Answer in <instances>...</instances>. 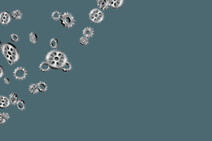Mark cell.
<instances>
[{"label": "cell", "instance_id": "cell-1", "mask_svg": "<svg viewBox=\"0 0 212 141\" xmlns=\"http://www.w3.org/2000/svg\"><path fill=\"white\" fill-rule=\"evenodd\" d=\"M45 60L50 66L51 68L55 70H61L68 61V59L64 53L56 50H54L47 53Z\"/></svg>", "mask_w": 212, "mask_h": 141}, {"label": "cell", "instance_id": "cell-2", "mask_svg": "<svg viewBox=\"0 0 212 141\" xmlns=\"http://www.w3.org/2000/svg\"><path fill=\"white\" fill-rule=\"evenodd\" d=\"M3 55L9 65L12 66L19 61L20 58L19 52L17 47L12 43H4L1 47Z\"/></svg>", "mask_w": 212, "mask_h": 141}, {"label": "cell", "instance_id": "cell-3", "mask_svg": "<svg viewBox=\"0 0 212 141\" xmlns=\"http://www.w3.org/2000/svg\"><path fill=\"white\" fill-rule=\"evenodd\" d=\"M89 19L94 23L98 24L104 20V12L99 8H94L90 11Z\"/></svg>", "mask_w": 212, "mask_h": 141}, {"label": "cell", "instance_id": "cell-4", "mask_svg": "<svg viewBox=\"0 0 212 141\" xmlns=\"http://www.w3.org/2000/svg\"><path fill=\"white\" fill-rule=\"evenodd\" d=\"M60 20L62 25L67 28H71L75 24V21L74 17L69 12H64L61 16Z\"/></svg>", "mask_w": 212, "mask_h": 141}, {"label": "cell", "instance_id": "cell-5", "mask_svg": "<svg viewBox=\"0 0 212 141\" xmlns=\"http://www.w3.org/2000/svg\"><path fill=\"white\" fill-rule=\"evenodd\" d=\"M27 75V71L25 68L22 67H17L13 72V76L15 79L19 81L25 79Z\"/></svg>", "mask_w": 212, "mask_h": 141}, {"label": "cell", "instance_id": "cell-6", "mask_svg": "<svg viewBox=\"0 0 212 141\" xmlns=\"http://www.w3.org/2000/svg\"><path fill=\"white\" fill-rule=\"evenodd\" d=\"M11 15L7 11H3L0 13V23L4 25H7L11 22Z\"/></svg>", "mask_w": 212, "mask_h": 141}, {"label": "cell", "instance_id": "cell-7", "mask_svg": "<svg viewBox=\"0 0 212 141\" xmlns=\"http://www.w3.org/2000/svg\"><path fill=\"white\" fill-rule=\"evenodd\" d=\"M10 103L9 98L7 96H0V108H7L10 106Z\"/></svg>", "mask_w": 212, "mask_h": 141}, {"label": "cell", "instance_id": "cell-8", "mask_svg": "<svg viewBox=\"0 0 212 141\" xmlns=\"http://www.w3.org/2000/svg\"><path fill=\"white\" fill-rule=\"evenodd\" d=\"M98 7L101 10H107L109 7V0H96Z\"/></svg>", "mask_w": 212, "mask_h": 141}, {"label": "cell", "instance_id": "cell-9", "mask_svg": "<svg viewBox=\"0 0 212 141\" xmlns=\"http://www.w3.org/2000/svg\"><path fill=\"white\" fill-rule=\"evenodd\" d=\"M124 0H109V6L115 9L121 8L124 4Z\"/></svg>", "mask_w": 212, "mask_h": 141}, {"label": "cell", "instance_id": "cell-10", "mask_svg": "<svg viewBox=\"0 0 212 141\" xmlns=\"http://www.w3.org/2000/svg\"><path fill=\"white\" fill-rule=\"evenodd\" d=\"M82 34H83L84 37H87L88 38H92L94 35L93 29L91 27H87L85 28L82 31Z\"/></svg>", "mask_w": 212, "mask_h": 141}, {"label": "cell", "instance_id": "cell-11", "mask_svg": "<svg viewBox=\"0 0 212 141\" xmlns=\"http://www.w3.org/2000/svg\"><path fill=\"white\" fill-rule=\"evenodd\" d=\"M39 68L40 70L44 72H46L49 71L51 69L50 66L45 61L42 62L39 66Z\"/></svg>", "mask_w": 212, "mask_h": 141}, {"label": "cell", "instance_id": "cell-12", "mask_svg": "<svg viewBox=\"0 0 212 141\" xmlns=\"http://www.w3.org/2000/svg\"><path fill=\"white\" fill-rule=\"evenodd\" d=\"M9 100H10V103L13 105H15L17 104V101H18V97L17 94L15 93H11L9 95Z\"/></svg>", "mask_w": 212, "mask_h": 141}, {"label": "cell", "instance_id": "cell-13", "mask_svg": "<svg viewBox=\"0 0 212 141\" xmlns=\"http://www.w3.org/2000/svg\"><path fill=\"white\" fill-rule=\"evenodd\" d=\"M11 15L13 18L15 20L21 19L22 18V14L21 11L19 10H14L11 13Z\"/></svg>", "mask_w": 212, "mask_h": 141}, {"label": "cell", "instance_id": "cell-14", "mask_svg": "<svg viewBox=\"0 0 212 141\" xmlns=\"http://www.w3.org/2000/svg\"><path fill=\"white\" fill-rule=\"evenodd\" d=\"M37 85L38 89H39V92H46L48 89L47 85L44 82H40L37 84Z\"/></svg>", "mask_w": 212, "mask_h": 141}, {"label": "cell", "instance_id": "cell-15", "mask_svg": "<svg viewBox=\"0 0 212 141\" xmlns=\"http://www.w3.org/2000/svg\"><path fill=\"white\" fill-rule=\"evenodd\" d=\"M29 91L31 94H38L39 92L37 84H32L29 87Z\"/></svg>", "mask_w": 212, "mask_h": 141}, {"label": "cell", "instance_id": "cell-16", "mask_svg": "<svg viewBox=\"0 0 212 141\" xmlns=\"http://www.w3.org/2000/svg\"><path fill=\"white\" fill-rule=\"evenodd\" d=\"M72 69V65H71L70 62L67 61L66 64H64V65L61 68V70H62L64 72H68L71 71Z\"/></svg>", "mask_w": 212, "mask_h": 141}, {"label": "cell", "instance_id": "cell-17", "mask_svg": "<svg viewBox=\"0 0 212 141\" xmlns=\"http://www.w3.org/2000/svg\"><path fill=\"white\" fill-rule=\"evenodd\" d=\"M17 108L21 111H24L26 108L25 103L22 99H19L17 103Z\"/></svg>", "mask_w": 212, "mask_h": 141}, {"label": "cell", "instance_id": "cell-18", "mask_svg": "<svg viewBox=\"0 0 212 141\" xmlns=\"http://www.w3.org/2000/svg\"><path fill=\"white\" fill-rule=\"evenodd\" d=\"M30 41L33 43H36L38 42V37L37 35L34 32H32L29 35Z\"/></svg>", "mask_w": 212, "mask_h": 141}, {"label": "cell", "instance_id": "cell-19", "mask_svg": "<svg viewBox=\"0 0 212 141\" xmlns=\"http://www.w3.org/2000/svg\"><path fill=\"white\" fill-rule=\"evenodd\" d=\"M62 14L58 11H55L51 14V17L54 20L58 21L60 19Z\"/></svg>", "mask_w": 212, "mask_h": 141}, {"label": "cell", "instance_id": "cell-20", "mask_svg": "<svg viewBox=\"0 0 212 141\" xmlns=\"http://www.w3.org/2000/svg\"><path fill=\"white\" fill-rule=\"evenodd\" d=\"M59 45L58 41L56 38H52L51 39L50 41V45L51 47L53 49L56 48Z\"/></svg>", "mask_w": 212, "mask_h": 141}, {"label": "cell", "instance_id": "cell-21", "mask_svg": "<svg viewBox=\"0 0 212 141\" xmlns=\"http://www.w3.org/2000/svg\"><path fill=\"white\" fill-rule=\"evenodd\" d=\"M79 42L82 45L86 46L89 43V41L88 38L83 36L80 39Z\"/></svg>", "mask_w": 212, "mask_h": 141}, {"label": "cell", "instance_id": "cell-22", "mask_svg": "<svg viewBox=\"0 0 212 141\" xmlns=\"http://www.w3.org/2000/svg\"><path fill=\"white\" fill-rule=\"evenodd\" d=\"M11 39L13 42H17L19 40V37L18 35L15 34H12L11 35Z\"/></svg>", "mask_w": 212, "mask_h": 141}, {"label": "cell", "instance_id": "cell-23", "mask_svg": "<svg viewBox=\"0 0 212 141\" xmlns=\"http://www.w3.org/2000/svg\"><path fill=\"white\" fill-rule=\"evenodd\" d=\"M7 120L3 117L1 113H0V125L4 124L6 123Z\"/></svg>", "mask_w": 212, "mask_h": 141}, {"label": "cell", "instance_id": "cell-24", "mask_svg": "<svg viewBox=\"0 0 212 141\" xmlns=\"http://www.w3.org/2000/svg\"><path fill=\"white\" fill-rule=\"evenodd\" d=\"M2 114L3 117H4L6 120H8V119H9V118H10V116H9V115L8 113L4 112L2 113Z\"/></svg>", "mask_w": 212, "mask_h": 141}, {"label": "cell", "instance_id": "cell-25", "mask_svg": "<svg viewBox=\"0 0 212 141\" xmlns=\"http://www.w3.org/2000/svg\"><path fill=\"white\" fill-rule=\"evenodd\" d=\"M4 70L1 66H0V79L4 75Z\"/></svg>", "mask_w": 212, "mask_h": 141}, {"label": "cell", "instance_id": "cell-26", "mask_svg": "<svg viewBox=\"0 0 212 141\" xmlns=\"http://www.w3.org/2000/svg\"><path fill=\"white\" fill-rule=\"evenodd\" d=\"M4 82L5 84H7V85H9V84L10 83V80H9V78L7 77L4 78Z\"/></svg>", "mask_w": 212, "mask_h": 141}, {"label": "cell", "instance_id": "cell-27", "mask_svg": "<svg viewBox=\"0 0 212 141\" xmlns=\"http://www.w3.org/2000/svg\"><path fill=\"white\" fill-rule=\"evenodd\" d=\"M1 40H0V51H1Z\"/></svg>", "mask_w": 212, "mask_h": 141}]
</instances>
